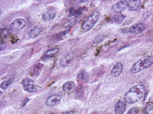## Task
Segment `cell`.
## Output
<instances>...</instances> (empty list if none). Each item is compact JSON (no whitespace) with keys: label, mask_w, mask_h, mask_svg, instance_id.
<instances>
[{"label":"cell","mask_w":153,"mask_h":114,"mask_svg":"<svg viewBox=\"0 0 153 114\" xmlns=\"http://www.w3.org/2000/svg\"><path fill=\"white\" fill-rule=\"evenodd\" d=\"M61 96L59 94L53 95L49 97L46 102V105L50 107L55 106L59 104L61 101Z\"/></svg>","instance_id":"52a82bcc"},{"label":"cell","mask_w":153,"mask_h":114,"mask_svg":"<svg viewBox=\"0 0 153 114\" xmlns=\"http://www.w3.org/2000/svg\"><path fill=\"white\" fill-rule=\"evenodd\" d=\"M125 18L122 14H119L114 16L113 19V21L114 23L120 24L124 21Z\"/></svg>","instance_id":"ffe728a7"},{"label":"cell","mask_w":153,"mask_h":114,"mask_svg":"<svg viewBox=\"0 0 153 114\" xmlns=\"http://www.w3.org/2000/svg\"><path fill=\"white\" fill-rule=\"evenodd\" d=\"M26 25V21L24 19L18 18L14 21L11 24L10 28L12 31H18L25 28Z\"/></svg>","instance_id":"277c9868"},{"label":"cell","mask_w":153,"mask_h":114,"mask_svg":"<svg viewBox=\"0 0 153 114\" xmlns=\"http://www.w3.org/2000/svg\"><path fill=\"white\" fill-rule=\"evenodd\" d=\"M56 11L54 9H50L45 12L43 15V19L45 21H50L52 20L56 16Z\"/></svg>","instance_id":"4fadbf2b"},{"label":"cell","mask_w":153,"mask_h":114,"mask_svg":"<svg viewBox=\"0 0 153 114\" xmlns=\"http://www.w3.org/2000/svg\"><path fill=\"white\" fill-rule=\"evenodd\" d=\"M146 26L142 23H139L134 24L130 28V32L136 34H140L142 33L146 30Z\"/></svg>","instance_id":"ba28073f"},{"label":"cell","mask_w":153,"mask_h":114,"mask_svg":"<svg viewBox=\"0 0 153 114\" xmlns=\"http://www.w3.org/2000/svg\"><path fill=\"white\" fill-rule=\"evenodd\" d=\"M153 64V56H146L142 57L132 66L131 72L136 73L146 69Z\"/></svg>","instance_id":"7a4b0ae2"},{"label":"cell","mask_w":153,"mask_h":114,"mask_svg":"<svg viewBox=\"0 0 153 114\" xmlns=\"http://www.w3.org/2000/svg\"><path fill=\"white\" fill-rule=\"evenodd\" d=\"M128 2L126 1H121L114 4L112 9L114 12L120 13L124 11L128 7Z\"/></svg>","instance_id":"8992f818"},{"label":"cell","mask_w":153,"mask_h":114,"mask_svg":"<svg viewBox=\"0 0 153 114\" xmlns=\"http://www.w3.org/2000/svg\"><path fill=\"white\" fill-rule=\"evenodd\" d=\"M44 65L41 63H38L36 64L34 67L33 70L34 74L36 76L39 74L44 67Z\"/></svg>","instance_id":"ac0fdd59"},{"label":"cell","mask_w":153,"mask_h":114,"mask_svg":"<svg viewBox=\"0 0 153 114\" xmlns=\"http://www.w3.org/2000/svg\"><path fill=\"white\" fill-rule=\"evenodd\" d=\"M59 51V49L57 48H52L46 51L42 56V60L44 61L53 58Z\"/></svg>","instance_id":"30bf717a"},{"label":"cell","mask_w":153,"mask_h":114,"mask_svg":"<svg viewBox=\"0 0 153 114\" xmlns=\"http://www.w3.org/2000/svg\"><path fill=\"white\" fill-rule=\"evenodd\" d=\"M146 90L142 85L138 84L131 88L124 96L125 102L129 104H132L140 100L145 95Z\"/></svg>","instance_id":"6da1fadb"},{"label":"cell","mask_w":153,"mask_h":114,"mask_svg":"<svg viewBox=\"0 0 153 114\" xmlns=\"http://www.w3.org/2000/svg\"><path fill=\"white\" fill-rule=\"evenodd\" d=\"M145 114H153V103H148L145 108Z\"/></svg>","instance_id":"44dd1931"},{"label":"cell","mask_w":153,"mask_h":114,"mask_svg":"<svg viewBox=\"0 0 153 114\" xmlns=\"http://www.w3.org/2000/svg\"><path fill=\"white\" fill-rule=\"evenodd\" d=\"M99 18V12H95L90 16L82 24L81 27L83 30L85 32L90 31L98 22Z\"/></svg>","instance_id":"3957f363"},{"label":"cell","mask_w":153,"mask_h":114,"mask_svg":"<svg viewBox=\"0 0 153 114\" xmlns=\"http://www.w3.org/2000/svg\"><path fill=\"white\" fill-rule=\"evenodd\" d=\"M88 1H86V0H82V1H79V3L81 4H84L87 3Z\"/></svg>","instance_id":"4316f807"},{"label":"cell","mask_w":153,"mask_h":114,"mask_svg":"<svg viewBox=\"0 0 153 114\" xmlns=\"http://www.w3.org/2000/svg\"><path fill=\"white\" fill-rule=\"evenodd\" d=\"M78 81L83 83L87 82L89 80L88 74L85 71H82L78 76Z\"/></svg>","instance_id":"2e32d148"},{"label":"cell","mask_w":153,"mask_h":114,"mask_svg":"<svg viewBox=\"0 0 153 114\" xmlns=\"http://www.w3.org/2000/svg\"><path fill=\"white\" fill-rule=\"evenodd\" d=\"M123 68L122 64L121 63L117 64L112 69L111 74L112 77L118 76L122 72Z\"/></svg>","instance_id":"5bb4252c"},{"label":"cell","mask_w":153,"mask_h":114,"mask_svg":"<svg viewBox=\"0 0 153 114\" xmlns=\"http://www.w3.org/2000/svg\"><path fill=\"white\" fill-rule=\"evenodd\" d=\"M42 31L40 27H36L28 32V35L31 38H34L40 34Z\"/></svg>","instance_id":"9a60e30c"},{"label":"cell","mask_w":153,"mask_h":114,"mask_svg":"<svg viewBox=\"0 0 153 114\" xmlns=\"http://www.w3.org/2000/svg\"><path fill=\"white\" fill-rule=\"evenodd\" d=\"M74 58V54L72 53L66 55L61 61L60 63V66L63 68L67 67L72 62Z\"/></svg>","instance_id":"8fae6325"},{"label":"cell","mask_w":153,"mask_h":114,"mask_svg":"<svg viewBox=\"0 0 153 114\" xmlns=\"http://www.w3.org/2000/svg\"></svg>","instance_id":"f546056e"},{"label":"cell","mask_w":153,"mask_h":114,"mask_svg":"<svg viewBox=\"0 0 153 114\" xmlns=\"http://www.w3.org/2000/svg\"><path fill=\"white\" fill-rule=\"evenodd\" d=\"M70 31V29H68L57 34L56 36V38L59 39L62 38L63 37H64L69 33Z\"/></svg>","instance_id":"7402d4cb"},{"label":"cell","mask_w":153,"mask_h":114,"mask_svg":"<svg viewBox=\"0 0 153 114\" xmlns=\"http://www.w3.org/2000/svg\"><path fill=\"white\" fill-rule=\"evenodd\" d=\"M139 113L138 109L135 108L131 109L127 114H139Z\"/></svg>","instance_id":"d4e9b609"},{"label":"cell","mask_w":153,"mask_h":114,"mask_svg":"<svg viewBox=\"0 0 153 114\" xmlns=\"http://www.w3.org/2000/svg\"><path fill=\"white\" fill-rule=\"evenodd\" d=\"M126 108V104L121 100L118 101L114 108V112L116 114H123Z\"/></svg>","instance_id":"7c38bea8"},{"label":"cell","mask_w":153,"mask_h":114,"mask_svg":"<svg viewBox=\"0 0 153 114\" xmlns=\"http://www.w3.org/2000/svg\"><path fill=\"white\" fill-rule=\"evenodd\" d=\"M11 82L12 80L11 79L4 81L1 84V87L4 89H6L11 84Z\"/></svg>","instance_id":"603a6c76"},{"label":"cell","mask_w":153,"mask_h":114,"mask_svg":"<svg viewBox=\"0 0 153 114\" xmlns=\"http://www.w3.org/2000/svg\"><path fill=\"white\" fill-rule=\"evenodd\" d=\"M105 38V35L102 34L95 38L93 41V43L95 44H98L102 42Z\"/></svg>","instance_id":"d6986e66"},{"label":"cell","mask_w":153,"mask_h":114,"mask_svg":"<svg viewBox=\"0 0 153 114\" xmlns=\"http://www.w3.org/2000/svg\"><path fill=\"white\" fill-rule=\"evenodd\" d=\"M29 101V99H26L24 100L22 103V106H24Z\"/></svg>","instance_id":"484cf974"},{"label":"cell","mask_w":153,"mask_h":114,"mask_svg":"<svg viewBox=\"0 0 153 114\" xmlns=\"http://www.w3.org/2000/svg\"><path fill=\"white\" fill-rule=\"evenodd\" d=\"M84 10V9L83 8H80L78 9L74 10L73 16L78 17L82 14Z\"/></svg>","instance_id":"cb8c5ba5"},{"label":"cell","mask_w":153,"mask_h":114,"mask_svg":"<svg viewBox=\"0 0 153 114\" xmlns=\"http://www.w3.org/2000/svg\"><path fill=\"white\" fill-rule=\"evenodd\" d=\"M75 86V83L72 81L68 82L63 86V90L65 92H69L72 90Z\"/></svg>","instance_id":"e0dca14e"},{"label":"cell","mask_w":153,"mask_h":114,"mask_svg":"<svg viewBox=\"0 0 153 114\" xmlns=\"http://www.w3.org/2000/svg\"><path fill=\"white\" fill-rule=\"evenodd\" d=\"M22 84L25 90L29 92H34L37 90V89L34 84V81L31 79H25L22 81Z\"/></svg>","instance_id":"5b68a950"},{"label":"cell","mask_w":153,"mask_h":114,"mask_svg":"<svg viewBox=\"0 0 153 114\" xmlns=\"http://www.w3.org/2000/svg\"><path fill=\"white\" fill-rule=\"evenodd\" d=\"M142 7V2L139 0L129 1L128 2V9L131 11H139L141 9Z\"/></svg>","instance_id":"9c48e42d"},{"label":"cell","mask_w":153,"mask_h":114,"mask_svg":"<svg viewBox=\"0 0 153 114\" xmlns=\"http://www.w3.org/2000/svg\"><path fill=\"white\" fill-rule=\"evenodd\" d=\"M48 114H55V113H49Z\"/></svg>","instance_id":"f1b7e54d"},{"label":"cell","mask_w":153,"mask_h":114,"mask_svg":"<svg viewBox=\"0 0 153 114\" xmlns=\"http://www.w3.org/2000/svg\"><path fill=\"white\" fill-rule=\"evenodd\" d=\"M63 114H74V112L72 111H69L66 112Z\"/></svg>","instance_id":"83f0119b"}]
</instances>
